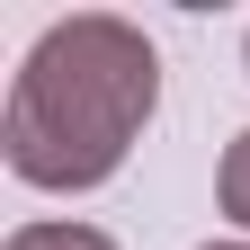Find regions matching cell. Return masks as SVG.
<instances>
[{"instance_id": "6da1fadb", "label": "cell", "mask_w": 250, "mask_h": 250, "mask_svg": "<svg viewBox=\"0 0 250 250\" xmlns=\"http://www.w3.org/2000/svg\"><path fill=\"white\" fill-rule=\"evenodd\" d=\"M152 107H161L152 36L116 9H81L27 45L18 81H9V116H0V152L27 188H54V197L99 188L143 143Z\"/></svg>"}, {"instance_id": "7a4b0ae2", "label": "cell", "mask_w": 250, "mask_h": 250, "mask_svg": "<svg viewBox=\"0 0 250 250\" xmlns=\"http://www.w3.org/2000/svg\"><path fill=\"white\" fill-rule=\"evenodd\" d=\"M214 197H224V214L250 232V125L224 143V170H214Z\"/></svg>"}, {"instance_id": "3957f363", "label": "cell", "mask_w": 250, "mask_h": 250, "mask_svg": "<svg viewBox=\"0 0 250 250\" xmlns=\"http://www.w3.org/2000/svg\"><path fill=\"white\" fill-rule=\"evenodd\" d=\"M9 250H116V241H107L99 224H18Z\"/></svg>"}, {"instance_id": "277c9868", "label": "cell", "mask_w": 250, "mask_h": 250, "mask_svg": "<svg viewBox=\"0 0 250 250\" xmlns=\"http://www.w3.org/2000/svg\"><path fill=\"white\" fill-rule=\"evenodd\" d=\"M206 250H250V241H206Z\"/></svg>"}]
</instances>
